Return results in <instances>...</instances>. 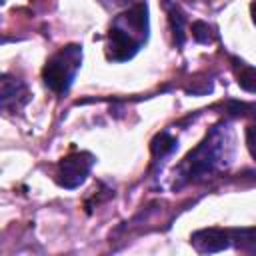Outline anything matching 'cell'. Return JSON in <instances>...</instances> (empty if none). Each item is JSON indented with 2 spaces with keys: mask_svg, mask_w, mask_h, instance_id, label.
Masks as SVG:
<instances>
[{
  "mask_svg": "<svg viewBox=\"0 0 256 256\" xmlns=\"http://www.w3.org/2000/svg\"><path fill=\"white\" fill-rule=\"evenodd\" d=\"M236 152V136L228 122L208 130L196 148H192L174 170V188L200 182L220 170H226Z\"/></svg>",
  "mask_w": 256,
  "mask_h": 256,
  "instance_id": "6da1fadb",
  "label": "cell"
},
{
  "mask_svg": "<svg viewBox=\"0 0 256 256\" xmlns=\"http://www.w3.org/2000/svg\"><path fill=\"white\" fill-rule=\"evenodd\" d=\"M148 40V6L140 2L116 16L108 32L106 58L112 62L130 60Z\"/></svg>",
  "mask_w": 256,
  "mask_h": 256,
  "instance_id": "7a4b0ae2",
  "label": "cell"
},
{
  "mask_svg": "<svg viewBox=\"0 0 256 256\" xmlns=\"http://www.w3.org/2000/svg\"><path fill=\"white\" fill-rule=\"evenodd\" d=\"M82 66V46L80 44H66L62 46L58 52H54L44 68H42V80L44 86L62 96L70 90V86L74 84V78L78 74Z\"/></svg>",
  "mask_w": 256,
  "mask_h": 256,
  "instance_id": "3957f363",
  "label": "cell"
},
{
  "mask_svg": "<svg viewBox=\"0 0 256 256\" xmlns=\"http://www.w3.org/2000/svg\"><path fill=\"white\" fill-rule=\"evenodd\" d=\"M94 164H96V156L92 152H86V150L72 152L58 162L56 182L66 190H74L86 182Z\"/></svg>",
  "mask_w": 256,
  "mask_h": 256,
  "instance_id": "277c9868",
  "label": "cell"
},
{
  "mask_svg": "<svg viewBox=\"0 0 256 256\" xmlns=\"http://www.w3.org/2000/svg\"><path fill=\"white\" fill-rule=\"evenodd\" d=\"M190 244L198 254H216L232 246V236L224 228H200L192 232Z\"/></svg>",
  "mask_w": 256,
  "mask_h": 256,
  "instance_id": "5b68a950",
  "label": "cell"
},
{
  "mask_svg": "<svg viewBox=\"0 0 256 256\" xmlns=\"http://www.w3.org/2000/svg\"><path fill=\"white\" fill-rule=\"evenodd\" d=\"M30 100V92L20 78L10 74H2V88H0V104L2 110L8 114L20 112Z\"/></svg>",
  "mask_w": 256,
  "mask_h": 256,
  "instance_id": "8992f818",
  "label": "cell"
},
{
  "mask_svg": "<svg viewBox=\"0 0 256 256\" xmlns=\"http://www.w3.org/2000/svg\"><path fill=\"white\" fill-rule=\"evenodd\" d=\"M232 246L246 254H256V228H232Z\"/></svg>",
  "mask_w": 256,
  "mask_h": 256,
  "instance_id": "52a82bcc",
  "label": "cell"
},
{
  "mask_svg": "<svg viewBox=\"0 0 256 256\" xmlns=\"http://www.w3.org/2000/svg\"><path fill=\"white\" fill-rule=\"evenodd\" d=\"M176 148H178V140H176L174 136H170L168 132H160V134H156L154 140H152V144H150V150H152V156H154L156 162L162 160L164 156L172 154Z\"/></svg>",
  "mask_w": 256,
  "mask_h": 256,
  "instance_id": "ba28073f",
  "label": "cell"
},
{
  "mask_svg": "<svg viewBox=\"0 0 256 256\" xmlns=\"http://www.w3.org/2000/svg\"><path fill=\"white\" fill-rule=\"evenodd\" d=\"M236 62V82L242 90L250 92V94H256V68L254 66H248L244 62H238L236 58H232Z\"/></svg>",
  "mask_w": 256,
  "mask_h": 256,
  "instance_id": "9c48e42d",
  "label": "cell"
},
{
  "mask_svg": "<svg viewBox=\"0 0 256 256\" xmlns=\"http://www.w3.org/2000/svg\"><path fill=\"white\" fill-rule=\"evenodd\" d=\"M168 20H170V26H172V34H174V40L178 46H184V26H186V18L182 14V10L176 6V4H168Z\"/></svg>",
  "mask_w": 256,
  "mask_h": 256,
  "instance_id": "30bf717a",
  "label": "cell"
},
{
  "mask_svg": "<svg viewBox=\"0 0 256 256\" xmlns=\"http://www.w3.org/2000/svg\"><path fill=\"white\" fill-rule=\"evenodd\" d=\"M192 38L200 44H210L214 40V32L206 22L196 20V22H192Z\"/></svg>",
  "mask_w": 256,
  "mask_h": 256,
  "instance_id": "8fae6325",
  "label": "cell"
},
{
  "mask_svg": "<svg viewBox=\"0 0 256 256\" xmlns=\"http://www.w3.org/2000/svg\"><path fill=\"white\" fill-rule=\"evenodd\" d=\"M246 110H256V106L254 104H246V102H228V112L232 114V116H246L248 112Z\"/></svg>",
  "mask_w": 256,
  "mask_h": 256,
  "instance_id": "7c38bea8",
  "label": "cell"
},
{
  "mask_svg": "<svg viewBox=\"0 0 256 256\" xmlns=\"http://www.w3.org/2000/svg\"><path fill=\"white\" fill-rule=\"evenodd\" d=\"M246 146H248L250 156L256 160V122L246 128Z\"/></svg>",
  "mask_w": 256,
  "mask_h": 256,
  "instance_id": "4fadbf2b",
  "label": "cell"
},
{
  "mask_svg": "<svg viewBox=\"0 0 256 256\" xmlns=\"http://www.w3.org/2000/svg\"><path fill=\"white\" fill-rule=\"evenodd\" d=\"M250 16H252V22L256 26V0H252V4H250Z\"/></svg>",
  "mask_w": 256,
  "mask_h": 256,
  "instance_id": "5bb4252c",
  "label": "cell"
}]
</instances>
